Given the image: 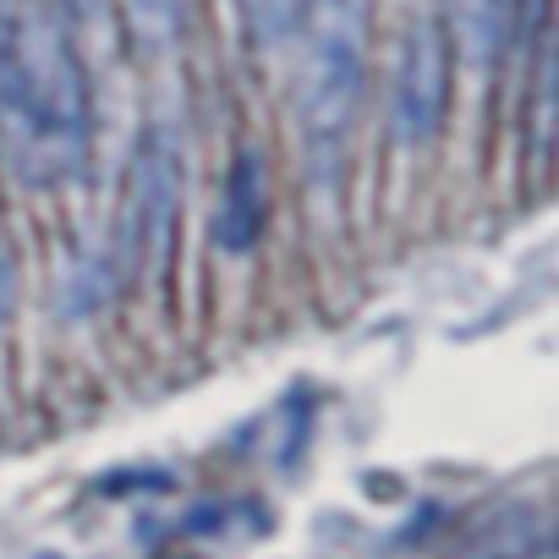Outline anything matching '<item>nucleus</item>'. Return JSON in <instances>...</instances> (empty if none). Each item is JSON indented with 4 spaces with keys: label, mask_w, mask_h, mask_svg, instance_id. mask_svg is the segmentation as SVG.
I'll return each mask as SVG.
<instances>
[{
    "label": "nucleus",
    "mask_w": 559,
    "mask_h": 559,
    "mask_svg": "<svg viewBox=\"0 0 559 559\" xmlns=\"http://www.w3.org/2000/svg\"><path fill=\"white\" fill-rule=\"evenodd\" d=\"M176 214H181V154H176V138H165L154 127L143 138L138 159H132V192H127L116 269L121 274H159V269H170Z\"/></svg>",
    "instance_id": "obj_3"
},
{
    "label": "nucleus",
    "mask_w": 559,
    "mask_h": 559,
    "mask_svg": "<svg viewBox=\"0 0 559 559\" xmlns=\"http://www.w3.org/2000/svg\"><path fill=\"white\" fill-rule=\"evenodd\" d=\"M50 7H67V12H99V0H50Z\"/></svg>",
    "instance_id": "obj_8"
},
{
    "label": "nucleus",
    "mask_w": 559,
    "mask_h": 559,
    "mask_svg": "<svg viewBox=\"0 0 559 559\" xmlns=\"http://www.w3.org/2000/svg\"><path fill=\"white\" fill-rule=\"evenodd\" d=\"M88 78L50 0H0V159L23 187L56 192L88 176Z\"/></svg>",
    "instance_id": "obj_1"
},
{
    "label": "nucleus",
    "mask_w": 559,
    "mask_h": 559,
    "mask_svg": "<svg viewBox=\"0 0 559 559\" xmlns=\"http://www.w3.org/2000/svg\"><path fill=\"white\" fill-rule=\"evenodd\" d=\"M450 23L444 17H417L401 39L395 61V138L401 148H428L444 127L450 110Z\"/></svg>",
    "instance_id": "obj_4"
},
{
    "label": "nucleus",
    "mask_w": 559,
    "mask_h": 559,
    "mask_svg": "<svg viewBox=\"0 0 559 559\" xmlns=\"http://www.w3.org/2000/svg\"><path fill=\"white\" fill-rule=\"evenodd\" d=\"M241 12H247V28H252L263 45H280L286 34H297L302 0H241Z\"/></svg>",
    "instance_id": "obj_7"
},
{
    "label": "nucleus",
    "mask_w": 559,
    "mask_h": 559,
    "mask_svg": "<svg viewBox=\"0 0 559 559\" xmlns=\"http://www.w3.org/2000/svg\"><path fill=\"white\" fill-rule=\"evenodd\" d=\"M368 83V12L362 0H313L308 12V83H302V132L319 176L341 165L357 105Z\"/></svg>",
    "instance_id": "obj_2"
},
{
    "label": "nucleus",
    "mask_w": 559,
    "mask_h": 559,
    "mask_svg": "<svg viewBox=\"0 0 559 559\" xmlns=\"http://www.w3.org/2000/svg\"><path fill=\"white\" fill-rule=\"evenodd\" d=\"M121 17L143 50H170L187 23V0H121Z\"/></svg>",
    "instance_id": "obj_6"
},
{
    "label": "nucleus",
    "mask_w": 559,
    "mask_h": 559,
    "mask_svg": "<svg viewBox=\"0 0 559 559\" xmlns=\"http://www.w3.org/2000/svg\"><path fill=\"white\" fill-rule=\"evenodd\" d=\"M263 219H269V176H263V154L247 143V148H236V159L225 170V198H219V219H214L219 252H230V258L252 252L263 236Z\"/></svg>",
    "instance_id": "obj_5"
}]
</instances>
